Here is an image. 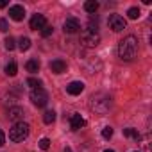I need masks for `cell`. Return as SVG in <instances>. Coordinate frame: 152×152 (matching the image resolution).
I'll return each instance as SVG.
<instances>
[{
    "instance_id": "obj_1",
    "label": "cell",
    "mask_w": 152,
    "mask_h": 152,
    "mask_svg": "<svg viewBox=\"0 0 152 152\" xmlns=\"http://www.w3.org/2000/svg\"><path fill=\"white\" fill-rule=\"evenodd\" d=\"M138 56V39L134 36H125L118 43V57L124 61H132Z\"/></svg>"
},
{
    "instance_id": "obj_2",
    "label": "cell",
    "mask_w": 152,
    "mask_h": 152,
    "mask_svg": "<svg viewBox=\"0 0 152 152\" xmlns=\"http://www.w3.org/2000/svg\"><path fill=\"white\" fill-rule=\"evenodd\" d=\"M111 97L104 95V93H97L90 99V107L91 111H95L97 115H106L109 109H111Z\"/></svg>"
},
{
    "instance_id": "obj_3",
    "label": "cell",
    "mask_w": 152,
    "mask_h": 152,
    "mask_svg": "<svg viewBox=\"0 0 152 152\" xmlns=\"http://www.w3.org/2000/svg\"><path fill=\"white\" fill-rule=\"evenodd\" d=\"M29 131H31V127H29L27 124L18 122V124H15V125L11 127V131H9V140L15 141V143H20V141H23V140L29 136Z\"/></svg>"
},
{
    "instance_id": "obj_4",
    "label": "cell",
    "mask_w": 152,
    "mask_h": 152,
    "mask_svg": "<svg viewBox=\"0 0 152 152\" xmlns=\"http://www.w3.org/2000/svg\"><path fill=\"white\" fill-rule=\"evenodd\" d=\"M100 43V36H99V32H91V31H83V34H81V45L83 47H86V48H95L97 45Z\"/></svg>"
},
{
    "instance_id": "obj_5",
    "label": "cell",
    "mask_w": 152,
    "mask_h": 152,
    "mask_svg": "<svg viewBox=\"0 0 152 152\" xmlns=\"http://www.w3.org/2000/svg\"><path fill=\"white\" fill-rule=\"evenodd\" d=\"M31 100L34 106L38 107H45L48 104V93L43 90V88H38V90H32L31 91Z\"/></svg>"
},
{
    "instance_id": "obj_6",
    "label": "cell",
    "mask_w": 152,
    "mask_h": 152,
    "mask_svg": "<svg viewBox=\"0 0 152 152\" xmlns=\"http://www.w3.org/2000/svg\"><path fill=\"white\" fill-rule=\"evenodd\" d=\"M107 25H109V29L111 31H115V32H120V31H124L125 29V20L120 16V15H111L109 18H107Z\"/></svg>"
},
{
    "instance_id": "obj_7",
    "label": "cell",
    "mask_w": 152,
    "mask_h": 152,
    "mask_svg": "<svg viewBox=\"0 0 152 152\" xmlns=\"http://www.w3.org/2000/svg\"><path fill=\"white\" fill-rule=\"evenodd\" d=\"M63 29H64L66 34H75V32H79V29H81V22L77 18H66Z\"/></svg>"
},
{
    "instance_id": "obj_8",
    "label": "cell",
    "mask_w": 152,
    "mask_h": 152,
    "mask_svg": "<svg viewBox=\"0 0 152 152\" xmlns=\"http://www.w3.org/2000/svg\"><path fill=\"white\" fill-rule=\"evenodd\" d=\"M47 27V18L43 15H34L31 18V29L32 31H43Z\"/></svg>"
},
{
    "instance_id": "obj_9",
    "label": "cell",
    "mask_w": 152,
    "mask_h": 152,
    "mask_svg": "<svg viewBox=\"0 0 152 152\" xmlns=\"http://www.w3.org/2000/svg\"><path fill=\"white\" fill-rule=\"evenodd\" d=\"M9 16L15 20V22H22L25 18V9L23 6H11L9 7Z\"/></svg>"
},
{
    "instance_id": "obj_10",
    "label": "cell",
    "mask_w": 152,
    "mask_h": 152,
    "mask_svg": "<svg viewBox=\"0 0 152 152\" xmlns=\"http://www.w3.org/2000/svg\"><path fill=\"white\" fill-rule=\"evenodd\" d=\"M9 120H13L15 124H18V122H23V115H25V111L22 109V107H18V106H13V107H9Z\"/></svg>"
},
{
    "instance_id": "obj_11",
    "label": "cell",
    "mask_w": 152,
    "mask_h": 152,
    "mask_svg": "<svg viewBox=\"0 0 152 152\" xmlns=\"http://www.w3.org/2000/svg\"><path fill=\"white\" fill-rule=\"evenodd\" d=\"M86 125V120L79 115V113H73L72 116H70V127H72V131H79L81 127H84Z\"/></svg>"
},
{
    "instance_id": "obj_12",
    "label": "cell",
    "mask_w": 152,
    "mask_h": 152,
    "mask_svg": "<svg viewBox=\"0 0 152 152\" xmlns=\"http://www.w3.org/2000/svg\"><path fill=\"white\" fill-rule=\"evenodd\" d=\"M66 91L70 93V95H81L83 91H84V83H81V81H73V83H70L68 86H66Z\"/></svg>"
},
{
    "instance_id": "obj_13",
    "label": "cell",
    "mask_w": 152,
    "mask_h": 152,
    "mask_svg": "<svg viewBox=\"0 0 152 152\" xmlns=\"http://www.w3.org/2000/svg\"><path fill=\"white\" fill-rule=\"evenodd\" d=\"M50 70L54 72V73H64L66 72V63L63 61V59H54L52 63H50Z\"/></svg>"
},
{
    "instance_id": "obj_14",
    "label": "cell",
    "mask_w": 152,
    "mask_h": 152,
    "mask_svg": "<svg viewBox=\"0 0 152 152\" xmlns=\"http://www.w3.org/2000/svg\"><path fill=\"white\" fill-rule=\"evenodd\" d=\"M39 61L38 59H29L27 61V64H25V68H27V72H31V73H36V72H39Z\"/></svg>"
},
{
    "instance_id": "obj_15",
    "label": "cell",
    "mask_w": 152,
    "mask_h": 152,
    "mask_svg": "<svg viewBox=\"0 0 152 152\" xmlns=\"http://www.w3.org/2000/svg\"><path fill=\"white\" fill-rule=\"evenodd\" d=\"M99 7H100V4L97 2V0H90V2L84 4V11H86V13H91V15H95Z\"/></svg>"
},
{
    "instance_id": "obj_16",
    "label": "cell",
    "mask_w": 152,
    "mask_h": 152,
    "mask_svg": "<svg viewBox=\"0 0 152 152\" xmlns=\"http://www.w3.org/2000/svg\"><path fill=\"white\" fill-rule=\"evenodd\" d=\"M16 73H18V64H16L15 61L7 63V64H6V75H9V77H15Z\"/></svg>"
},
{
    "instance_id": "obj_17",
    "label": "cell",
    "mask_w": 152,
    "mask_h": 152,
    "mask_svg": "<svg viewBox=\"0 0 152 152\" xmlns=\"http://www.w3.org/2000/svg\"><path fill=\"white\" fill-rule=\"evenodd\" d=\"M18 48H20L22 52L29 50V48H31V38H27V36H22V38L18 39Z\"/></svg>"
},
{
    "instance_id": "obj_18",
    "label": "cell",
    "mask_w": 152,
    "mask_h": 152,
    "mask_svg": "<svg viewBox=\"0 0 152 152\" xmlns=\"http://www.w3.org/2000/svg\"><path fill=\"white\" fill-rule=\"evenodd\" d=\"M97 29H99V18L91 15V16H90V20H88V27H86V31L97 32Z\"/></svg>"
},
{
    "instance_id": "obj_19",
    "label": "cell",
    "mask_w": 152,
    "mask_h": 152,
    "mask_svg": "<svg viewBox=\"0 0 152 152\" xmlns=\"http://www.w3.org/2000/svg\"><path fill=\"white\" fill-rule=\"evenodd\" d=\"M43 122L45 124H54L56 122V111L54 109H48V111H45V115H43Z\"/></svg>"
},
{
    "instance_id": "obj_20",
    "label": "cell",
    "mask_w": 152,
    "mask_h": 152,
    "mask_svg": "<svg viewBox=\"0 0 152 152\" xmlns=\"http://www.w3.org/2000/svg\"><path fill=\"white\" fill-rule=\"evenodd\" d=\"M124 136H127V138H134L136 141L140 140V132H138L136 129H132V127H129V129H124Z\"/></svg>"
},
{
    "instance_id": "obj_21",
    "label": "cell",
    "mask_w": 152,
    "mask_h": 152,
    "mask_svg": "<svg viewBox=\"0 0 152 152\" xmlns=\"http://www.w3.org/2000/svg\"><path fill=\"white\" fill-rule=\"evenodd\" d=\"M25 83H27V86H31L32 90H38V88H41V81H39V79H36V77H29Z\"/></svg>"
},
{
    "instance_id": "obj_22",
    "label": "cell",
    "mask_w": 152,
    "mask_h": 152,
    "mask_svg": "<svg viewBox=\"0 0 152 152\" xmlns=\"http://www.w3.org/2000/svg\"><path fill=\"white\" fill-rule=\"evenodd\" d=\"M140 15H141V13H140V9H138V7H131V9L127 11V16H129L131 20H136V18H140Z\"/></svg>"
},
{
    "instance_id": "obj_23",
    "label": "cell",
    "mask_w": 152,
    "mask_h": 152,
    "mask_svg": "<svg viewBox=\"0 0 152 152\" xmlns=\"http://www.w3.org/2000/svg\"><path fill=\"white\" fill-rule=\"evenodd\" d=\"M4 47L7 48V50H15V47H16V41H15V38H6V41H4Z\"/></svg>"
},
{
    "instance_id": "obj_24",
    "label": "cell",
    "mask_w": 152,
    "mask_h": 152,
    "mask_svg": "<svg viewBox=\"0 0 152 152\" xmlns=\"http://www.w3.org/2000/svg\"><path fill=\"white\" fill-rule=\"evenodd\" d=\"M111 136H113V127H104L102 129V138L104 140H109Z\"/></svg>"
},
{
    "instance_id": "obj_25",
    "label": "cell",
    "mask_w": 152,
    "mask_h": 152,
    "mask_svg": "<svg viewBox=\"0 0 152 152\" xmlns=\"http://www.w3.org/2000/svg\"><path fill=\"white\" fill-rule=\"evenodd\" d=\"M9 31V23L6 18H0V32H7Z\"/></svg>"
},
{
    "instance_id": "obj_26",
    "label": "cell",
    "mask_w": 152,
    "mask_h": 152,
    "mask_svg": "<svg viewBox=\"0 0 152 152\" xmlns=\"http://www.w3.org/2000/svg\"><path fill=\"white\" fill-rule=\"evenodd\" d=\"M48 147H50V140H48V138H41V140H39V148H41V150H47Z\"/></svg>"
},
{
    "instance_id": "obj_27",
    "label": "cell",
    "mask_w": 152,
    "mask_h": 152,
    "mask_svg": "<svg viewBox=\"0 0 152 152\" xmlns=\"http://www.w3.org/2000/svg\"><path fill=\"white\" fill-rule=\"evenodd\" d=\"M52 32H54V27H50V25H47V27H45V29L41 31V36H43V38H48V36H50Z\"/></svg>"
},
{
    "instance_id": "obj_28",
    "label": "cell",
    "mask_w": 152,
    "mask_h": 152,
    "mask_svg": "<svg viewBox=\"0 0 152 152\" xmlns=\"http://www.w3.org/2000/svg\"><path fill=\"white\" fill-rule=\"evenodd\" d=\"M6 143V134H4V131L2 129H0V147H2Z\"/></svg>"
},
{
    "instance_id": "obj_29",
    "label": "cell",
    "mask_w": 152,
    "mask_h": 152,
    "mask_svg": "<svg viewBox=\"0 0 152 152\" xmlns=\"http://www.w3.org/2000/svg\"><path fill=\"white\" fill-rule=\"evenodd\" d=\"M7 6V0H0V7H6Z\"/></svg>"
},
{
    "instance_id": "obj_30",
    "label": "cell",
    "mask_w": 152,
    "mask_h": 152,
    "mask_svg": "<svg viewBox=\"0 0 152 152\" xmlns=\"http://www.w3.org/2000/svg\"><path fill=\"white\" fill-rule=\"evenodd\" d=\"M63 152H72V148H70V147H64V148H63Z\"/></svg>"
},
{
    "instance_id": "obj_31",
    "label": "cell",
    "mask_w": 152,
    "mask_h": 152,
    "mask_svg": "<svg viewBox=\"0 0 152 152\" xmlns=\"http://www.w3.org/2000/svg\"><path fill=\"white\" fill-rule=\"evenodd\" d=\"M104 152H115V150H104Z\"/></svg>"
},
{
    "instance_id": "obj_32",
    "label": "cell",
    "mask_w": 152,
    "mask_h": 152,
    "mask_svg": "<svg viewBox=\"0 0 152 152\" xmlns=\"http://www.w3.org/2000/svg\"><path fill=\"white\" fill-rule=\"evenodd\" d=\"M136 152H138V150H136Z\"/></svg>"
}]
</instances>
